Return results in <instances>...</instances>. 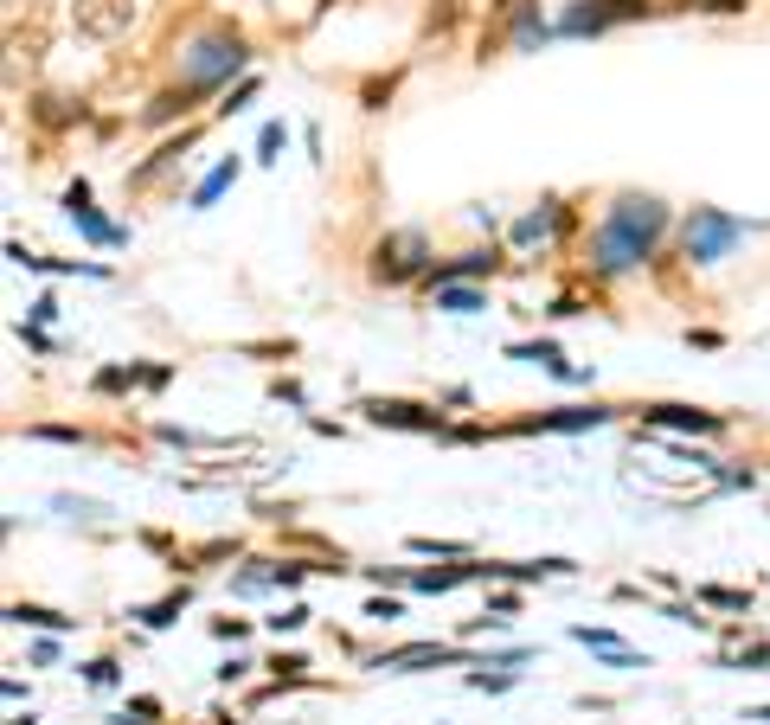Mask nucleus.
Returning a JSON list of instances; mask_svg holds the SVG:
<instances>
[{"label": "nucleus", "instance_id": "obj_29", "mask_svg": "<svg viewBox=\"0 0 770 725\" xmlns=\"http://www.w3.org/2000/svg\"><path fill=\"white\" fill-rule=\"evenodd\" d=\"M572 642H584V649H616V629H591V623H572Z\"/></svg>", "mask_w": 770, "mask_h": 725}, {"label": "nucleus", "instance_id": "obj_23", "mask_svg": "<svg viewBox=\"0 0 770 725\" xmlns=\"http://www.w3.org/2000/svg\"><path fill=\"white\" fill-rule=\"evenodd\" d=\"M411 552H424V559H475L469 539H411Z\"/></svg>", "mask_w": 770, "mask_h": 725}, {"label": "nucleus", "instance_id": "obj_5", "mask_svg": "<svg viewBox=\"0 0 770 725\" xmlns=\"http://www.w3.org/2000/svg\"><path fill=\"white\" fill-rule=\"evenodd\" d=\"M655 0H572L559 13V39H597L610 26H629V20H649Z\"/></svg>", "mask_w": 770, "mask_h": 725}, {"label": "nucleus", "instance_id": "obj_13", "mask_svg": "<svg viewBox=\"0 0 770 725\" xmlns=\"http://www.w3.org/2000/svg\"><path fill=\"white\" fill-rule=\"evenodd\" d=\"M469 578H482V565L475 559H462V565H424V572H405V584L411 591H424V597H443V591H456V584H469Z\"/></svg>", "mask_w": 770, "mask_h": 725}, {"label": "nucleus", "instance_id": "obj_2", "mask_svg": "<svg viewBox=\"0 0 770 725\" xmlns=\"http://www.w3.org/2000/svg\"><path fill=\"white\" fill-rule=\"evenodd\" d=\"M745 231H764V225L738 219V212H726V206H693L681 219V251H687L693 270H713L719 257H732V244L745 238Z\"/></svg>", "mask_w": 770, "mask_h": 725}, {"label": "nucleus", "instance_id": "obj_22", "mask_svg": "<svg viewBox=\"0 0 770 725\" xmlns=\"http://www.w3.org/2000/svg\"><path fill=\"white\" fill-rule=\"evenodd\" d=\"M26 437H39V443H65V450H84L90 430H77V424H33Z\"/></svg>", "mask_w": 770, "mask_h": 725}, {"label": "nucleus", "instance_id": "obj_25", "mask_svg": "<svg viewBox=\"0 0 770 725\" xmlns=\"http://www.w3.org/2000/svg\"><path fill=\"white\" fill-rule=\"evenodd\" d=\"M308 616H315V610H308V604H283V610H276V616H264V623L276 629V636H296V629H308Z\"/></svg>", "mask_w": 770, "mask_h": 725}, {"label": "nucleus", "instance_id": "obj_30", "mask_svg": "<svg viewBox=\"0 0 770 725\" xmlns=\"http://www.w3.org/2000/svg\"><path fill=\"white\" fill-rule=\"evenodd\" d=\"M251 97H257V77H244V84H238V90H231V97L219 103V116H238V110H244Z\"/></svg>", "mask_w": 770, "mask_h": 725}, {"label": "nucleus", "instance_id": "obj_14", "mask_svg": "<svg viewBox=\"0 0 770 725\" xmlns=\"http://www.w3.org/2000/svg\"><path fill=\"white\" fill-rule=\"evenodd\" d=\"M546 39H559V26H546L539 0H520V7H514V52H539Z\"/></svg>", "mask_w": 770, "mask_h": 725}, {"label": "nucleus", "instance_id": "obj_38", "mask_svg": "<svg viewBox=\"0 0 770 725\" xmlns=\"http://www.w3.org/2000/svg\"><path fill=\"white\" fill-rule=\"evenodd\" d=\"M13 725H39V719H33V713H20V719H13Z\"/></svg>", "mask_w": 770, "mask_h": 725}, {"label": "nucleus", "instance_id": "obj_11", "mask_svg": "<svg viewBox=\"0 0 770 725\" xmlns=\"http://www.w3.org/2000/svg\"><path fill=\"white\" fill-rule=\"evenodd\" d=\"M565 219H572V206H565V199H539L527 219H514V231H507V238H514V251H533V244L559 238Z\"/></svg>", "mask_w": 770, "mask_h": 725}, {"label": "nucleus", "instance_id": "obj_32", "mask_svg": "<svg viewBox=\"0 0 770 725\" xmlns=\"http://www.w3.org/2000/svg\"><path fill=\"white\" fill-rule=\"evenodd\" d=\"M84 681H90V687H116V661H90Z\"/></svg>", "mask_w": 770, "mask_h": 725}, {"label": "nucleus", "instance_id": "obj_36", "mask_svg": "<svg viewBox=\"0 0 770 725\" xmlns=\"http://www.w3.org/2000/svg\"><path fill=\"white\" fill-rule=\"evenodd\" d=\"M20 341H26V347H33V353H52V341H45V334H39V328H26V321H20Z\"/></svg>", "mask_w": 770, "mask_h": 725}, {"label": "nucleus", "instance_id": "obj_37", "mask_svg": "<svg viewBox=\"0 0 770 725\" xmlns=\"http://www.w3.org/2000/svg\"><path fill=\"white\" fill-rule=\"evenodd\" d=\"M745 719H764L770 725V706H745Z\"/></svg>", "mask_w": 770, "mask_h": 725}, {"label": "nucleus", "instance_id": "obj_6", "mask_svg": "<svg viewBox=\"0 0 770 725\" xmlns=\"http://www.w3.org/2000/svg\"><path fill=\"white\" fill-rule=\"evenodd\" d=\"M360 418L379 424V430H405V437H443V411L437 405H418V398H360Z\"/></svg>", "mask_w": 770, "mask_h": 725}, {"label": "nucleus", "instance_id": "obj_28", "mask_svg": "<svg viewBox=\"0 0 770 725\" xmlns=\"http://www.w3.org/2000/svg\"><path fill=\"white\" fill-rule=\"evenodd\" d=\"M283 142H289V129H283V122H264V135H257V161L270 167V161H276V148H283Z\"/></svg>", "mask_w": 770, "mask_h": 725}, {"label": "nucleus", "instance_id": "obj_19", "mask_svg": "<svg viewBox=\"0 0 770 725\" xmlns=\"http://www.w3.org/2000/svg\"><path fill=\"white\" fill-rule=\"evenodd\" d=\"M276 591V559H251L244 572H231V597H264Z\"/></svg>", "mask_w": 770, "mask_h": 725}, {"label": "nucleus", "instance_id": "obj_17", "mask_svg": "<svg viewBox=\"0 0 770 725\" xmlns=\"http://www.w3.org/2000/svg\"><path fill=\"white\" fill-rule=\"evenodd\" d=\"M7 623H33V629H52V636H71V629H77V616H65V610H45V604H13L7 610Z\"/></svg>", "mask_w": 770, "mask_h": 725}, {"label": "nucleus", "instance_id": "obj_15", "mask_svg": "<svg viewBox=\"0 0 770 725\" xmlns=\"http://www.w3.org/2000/svg\"><path fill=\"white\" fill-rule=\"evenodd\" d=\"M424 296L437 302L443 315H482V308H488V296L475 283H437V289H424Z\"/></svg>", "mask_w": 770, "mask_h": 725}, {"label": "nucleus", "instance_id": "obj_31", "mask_svg": "<svg viewBox=\"0 0 770 725\" xmlns=\"http://www.w3.org/2000/svg\"><path fill=\"white\" fill-rule=\"evenodd\" d=\"M366 616H373V623H392V616H405V604H398V597H373Z\"/></svg>", "mask_w": 770, "mask_h": 725}, {"label": "nucleus", "instance_id": "obj_26", "mask_svg": "<svg viewBox=\"0 0 770 725\" xmlns=\"http://www.w3.org/2000/svg\"><path fill=\"white\" fill-rule=\"evenodd\" d=\"M700 604H719V610H751V591H732V584H706Z\"/></svg>", "mask_w": 770, "mask_h": 725}, {"label": "nucleus", "instance_id": "obj_8", "mask_svg": "<svg viewBox=\"0 0 770 725\" xmlns=\"http://www.w3.org/2000/svg\"><path fill=\"white\" fill-rule=\"evenodd\" d=\"M65 219L77 225V238H90L97 251H116V244H129V231L90 206V180H71V187H65Z\"/></svg>", "mask_w": 770, "mask_h": 725}, {"label": "nucleus", "instance_id": "obj_9", "mask_svg": "<svg viewBox=\"0 0 770 725\" xmlns=\"http://www.w3.org/2000/svg\"><path fill=\"white\" fill-rule=\"evenodd\" d=\"M642 424L668 430V437H713V430H726L719 411H700V405H642Z\"/></svg>", "mask_w": 770, "mask_h": 725}, {"label": "nucleus", "instance_id": "obj_3", "mask_svg": "<svg viewBox=\"0 0 770 725\" xmlns=\"http://www.w3.org/2000/svg\"><path fill=\"white\" fill-rule=\"evenodd\" d=\"M430 238H424V225H392L385 238L373 244V283L385 289H405V283H424L430 276Z\"/></svg>", "mask_w": 770, "mask_h": 725}, {"label": "nucleus", "instance_id": "obj_4", "mask_svg": "<svg viewBox=\"0 0 770 725\" xmlns=\"http://www.w3.org/2000/svg\"><path fill=\"white\" fill-rule=\"evenodd\" d=\"M244 65H251L244 39L219 26V33H199V39L187 45V52H180V71H187L180 84H199V90L212 97V90H219V84H231V71H244Z\"/></svg>", "mask_w": 770, "mask_h": 725}, {"label": "nucleus", "instance_id": "obj_20", "mask_svg": "<svg viewBox=\"0 0 770 725\" xmlns=\"http://www.w3.org/2000/svg\"><path fill=\"white\" fill-rule=\"evenodd\" d=\"M187 597H193V591H187V584H180V591H167L161 604H148V610H135V616H142L148 629H167V623H174V610H187Z\"/></svg>", "mask_w": 770, "mask_h": 725}, {"label": "nucleus", "instance_id": "obj_34", "mask_svg": "<svg viewBox=\"0 0 770 725\" xmlns=\"http://www.w3.org/2000/svg\"><path fill=\"white\" fill-rule=\"evenodd\" d=\"M251 668H257V661H244V655H231V661H225V668H219V681L231 687V681H244V674H251Z\"/></svg>", "mask_w": 770, "mask_h": 725}, {"label": "nucleus", "instance_id": "obj_21", "mask_svg": "<svg viewBox=\"0 0 770 725\" xmlns=\"http://www.w3.org/2000/svg\"><path fill=\"white\" fill-rule=\"evenodd\" d=\"M129 385H142V366H103L97 379H90V392H129Z\"/></svg>", "mask_w": 770, "mask_h": 725}, {"label": "nucleus", "instance_id": "obj_35", "mask_svg": "<svg viewBox=\"0 0 770 725\" xmlns=\"http://www.w3.org/2000/svg\"><path fill=\"white\" fill-rule=\"evenodd\" d=\"M167 379H174V366H142V385H148V392H161Z\"/></svg>", "mask_w": 770, "mask_h": 725}, {"label": "nucleus", "instance_id": "obj_24", "mask_svg": "<svg viewBox=\"0 0 770 725\" xmlns=\"http://www.w3.org/2000/svg\"><path fill=\"white\" fill-rule=\"evenodd\" d=\"M719 668H745V674L770 668V642H751V649H738V655H719Z\"/></svg>", "mask_w": 770, "mask_h": 725}, {"label": "nucleus", "instance_id": "obj_1", "mask_svg": "<svg viewBox=\"0 0 770 725\" xmlns=\"http://www.w3.org/2000/svg\"><path fill=\"white\" fill-rule=\"evenodd\" d=\"M668 231H674V206H668V199L616 193L604 206V219L591 225V238H584V270H591L597 283H623V276H636L661 251Z\"/></svg>", "mask_w": 770, "mask_h": 725}, {"label": "nucleus", "instance_id": "obj_27", "mask_svg": "<svg viewBox=\"0 0 770 725\" xmlns=\"http://www.w3.org/2000/svg\"><path fill=\"white\" fill-rule=\"evenodd\" d=\"M58 514H71V520H110V507L103 501H71V495H52Z\"/></svg>", "mask_w": 770, "mask_h": 725}, {"label": "nucleus", "instance_id": "obj_33", "mask_svg": "<svg viewBox=\"0 0 770 725\" xmlns=\"http://www.w3.org/2000/svg\"><path fill=\"white\" fill-rule=\"evenodd\" d=\"M520 610V591H495L488 597V616H514Z\"/></svg>", "mask_w": 770, "mask_h": 725}, {"label": "nucleus", "instance_id": "obj_12", "mask_svg": "<svg viewBox=\"0 0 770 725\" xmlns=\"http://www.w3.org/2000/svg\"><path fill=\"white\" fill-rule=\"evenodd\" d=\"M495 270H501V251L488 244V251H462V257H450V264H430L424 289H437V283H469V276H495Z\"/></svg>", "mask_w": 770, "mask_h": 725}, {"label": "nucleus", "instance_id": "obj_10", "mask_svg": "<svg viewBox=\"0 0 770 725\" xmlns=\"http://www.w3.org/2000/svg\"><path fill=\"white\" fill-rule=\"evenodd\" d=\"M507 360L546 366V373H552V379H565V385H591V366H572L559 341H507Z\"/></svg>", "mask_w": 770, "mask_h": 725}, {"label": "nucleus", "instance_id": "obj_16", "mask_svg": "<svg viewBox=\"0 0 770 725\" xmlns=\"http://www.w3.org/2000/svg\"><path fill=\"white\" fill-rule=\"evenodd\" d=\"M238 174H244V161H238V154H231V161H219V167H212V174H206V180H199V187H193V199H187V206H193V212L219 206V193H231V180H238Z\"/></svg>", "mask_w": 770, "mask_h": 725}, {"label": "nucleus", "instance_id": "obj_18", "mask_svg": "<svg viewBox=\"0 0 770 725\" xmlns=\"http://www.w3.org/2000/svg\"><path fill=\"white\" fill-rule=\"evenodd\" d=\"M77 20H84V33L110 39V33H122V26H129V0H103V7H84Z\"/></svg>", "mask_w": 770, "mask_h": 725}, {"label": "nucleus", "instance_id": "obj_7", "mask_svg": "<svg viewBox=\"0 0 770 725\" xmlns=\"http://www.w3.org/2000/svg\"><path fill=\"white\" fill-rule=\"evenodd\" d=\"M629 405H565V411H539V418H520V437H578V430H604L616 424Z\"/></svg>", "mask_w": 770, "mask_h": 725}]
</instances>
